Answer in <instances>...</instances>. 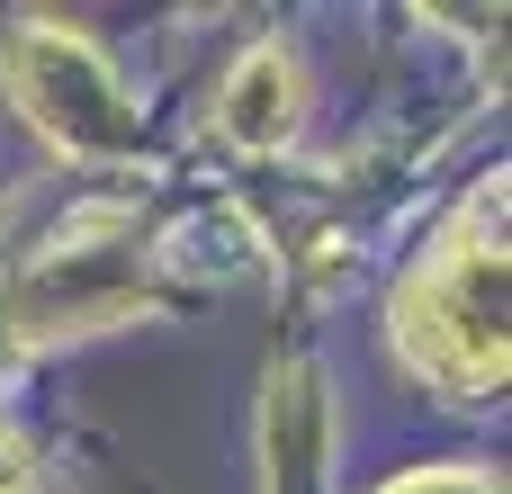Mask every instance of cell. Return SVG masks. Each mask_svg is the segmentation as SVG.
Returning a JSON list of instances; mask_svg holds the SVG:
<instances>
[{
  "mask_svg": "<svg viewBox=\"0 0 512 494\" xmlns=\"http://www.w3.org/2000/svg\"><path fill=\"white\" fill-rule=\"evenodd\" d=\"M288 126H297V63L279 45H252L225 81V135L270 153V144H288Z\"/></svg>",
  "mask_w": 512,
  "mask_h": 494,
  "instance_id": "obj_3",
  "label": "cell"
},
{
  "mask_svg": "<svg viewBox=\"0 0 512 494\" xmlns=\"http://www.w3.org/2000/svg\"><path fill=\"white\" fill-rule=\"evenodd\" d=\"M0 72L18 90V108L63 144V153H135V108L117 90V72L72 36V27H45V18H18L0 36Z\"/></svg>",
  "mask_w": 512,
  "mask_h": 494,
  "instance_id": "obj_2",
  "label": "cell"
},
{
  "mask_svg": "<svg viewBox=\"0 0 512 494\" xmlns=\"http://www.w3.org/2000/svg\"><path fill=\"white\" fill-rule=\"evenodd\" d=\"M387 494H495V486L468 477V468H423V477H405V486H387Z\"/></svg>",
  "mask_w": 512,
  "mask_h": 494,
  "instance_id": "obj_4",
  "label": "cell"
},
{
  "mask_svg": "<svg viewBox=\"0 0 512 494\" xmlns=\"http://www.w3.org/2000/svg\"><path fill=\"white\" fill-rule=\"evenodd\" d=\"M396 342H405V360H414L441 396H486V387H504V360H512V342H504V198L477 207V216L441 243V261L405 279V297H396Z\"/></svg>",
  "mask_w": 512,
  "mask_h": 494,
  "instance_id": "obj_1",
  "label": "cell"
}]
</instances>
